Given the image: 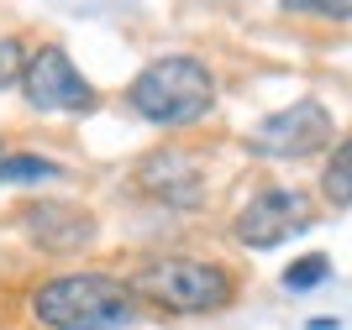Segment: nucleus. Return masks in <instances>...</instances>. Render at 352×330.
Masks as SVG:
<instances>
[{
    "label": "nucleus",
    "instance_id": "9",
    "mask_svg": "<svg viewBox=\"0 0 352 330\" xmlns=\"http://www.w3.org/2000/svg\"><path fill=\"white\" fill-rule=\"evenodd\" d=\"M326 278H331V262H326L321 252H310V257H300V262H289V268H284V288H289V294L321 288Z\"/></svg>",
    "mask_w": 352,
    "mask_h": 330
},
{
    "label": "nucleus",
    "instance_id": "3",
    "mask_svg": "<svg viewBox=\"0 0 352 330\" xmlns=\"http://www.w3.org/2000/svg\"><path fill=\"white\" fill-rule=\"evenodd\" d=\"M126 288H132V299H147V304H158V309H174V315H216V309H226L232 294H236V283H232L226 268L195 262V257L147 262Z\"/></svg>",
    "mask_w": 352,
    "mask_h": 330
},
{
    "label": "nucleus",
    "instance_id": "6",
    "mask_svg": "<svg viewBox=\"0 0 352 330\" xmlns=\"http://www.w3.org/2000/svg\"><path fill=\"white\" fill-rule=\"evenodd\" d=\"M310 220H316V210H310V200L300 194V189H263L258 200L242 204V215L232 220V231H236V241H242V246L268 252V246L300 236Z\"/></svg>",
    "mask_w": 352,
    "mask_h": 330
},
{
    "label": "nucleus",
    "instance_id": "11",
    "mask_svg": "<svg viewBox=\"0 0 352 330\" xmlns=\"http://www.w3.org/2000/svg\"><path fill=\"white\" fill-rule=\"evenodd\" d=\"M279 5L294 16H326V21H347L352 16V0H279Z\"/></svg>",
    "mask_w": 352,
    "mask_h": 330
},
{
    "label": "nucleus",
    "instance_id": "1",
    "mask_svg": "<svg viewBox=\"0 0 352 330\" xmlns=\"http://www.w3.org/2000/svg\"><path fill=\"white\" fill-rule=\"evenodd\" d=\"M32 315L47 330H121L132 325L137 299L111 273H58L47 283H37Z\"/></svg>",
    "mask_w": 352,
    "mask_h": 330
},
{
    "label": "nucleus",
    "instance_id": "10",
    "mask_svg": "<svg viewBox=\"0 0 352 330\" xmlns=\"http://www.w3.org/2000/svg\"><path fill=\"white\" fill-rule=\"evenodd\" d=\"M326 200L337 204V210H347V200H352V152H347V142H337V152H331V168H326Z\"/></svg>",
    "mask_w": 352,
    "mask_h": 330
},
{
    "label": "nucleus",
    "instance_id": "5",
    "mask_svg": "<svg viewBox=\"0 0 352 330\" xmlns=\"http://www.w3.org/2000/svg\"><path fill=\"white\" fill-rule=\"evenodd\" d=\"M21 95L32 110H89L95 105V84L74 69V58L63 47H37L21 69Z\"/></svg>",
    "mask_w": 352,
    "mask_h": 330
},
{
    "label": "nucleus",
    "instance_id": "12",
    "mask_svg": "<svg viewBox=\"0 0 352 330\" xmlns=\"http://www.w3.org/2000/svg\"><path fill=\"white\" fill-rule=\"evenodd\" d=\"M21 69H27V47L16 37H0V89L21 84Z\"/></svg>",
    "mask_w": 352,
    "mask_h": 330
},
{
    "label": "nucleus",
    "instance_id": "7",
    "mask_svg": "<svg viewBox=\"0 0 352 330\" xmlns=\"http://www.w3.org/2000/svg\"><path fill=\"white\" fill-rule=\"evenodd\" d=\"M142 184H153L158 194H174L179 204L195 194V184H200V173L190 168V158L184 152H153L147 158V168H142Z\"/></svg>",
    "mask_w": 352,
    "mask_h": 330
},
{
    "label": "nucleus",
    "instance_id": "4",
    "mask_svg": "<svg viewBox=\"0 0 352 330\" xmlns=\"http://www.w3.org/2000/svg\"><path fill=\"white\" fill-rule=\"evenodd\" d=\"M331 137H337V121H331V110H326L321 100H300L289 105V110L268 115L263 126L248 131V147L258 152V158H310V152H321V147H331Z\"/></svg>",
    "mask_w": 352,
    "mask_h": 330
},
{
    "label": "nucleus",
    "instance_id": "8",
    "mask_svg": "<svg viewBox=\"0 0 352 330\" xmlns=\"http://www.w3.org/2000/svg\"><path fill=\"white\" fill-rule=\"evenodd\" d=\"M27 178H58V163L37 158V152H16V158H0V184H27Z\"/></svg>",
    "mask_w": 352,
    "mask_h": 330
},
{
    "label": "nucleus",
    "instance_id": "2",
    "mask_svg": "<svg viewBox=\"0 0 352 330\" xmlns=\"http://www.w3.org/2000/svg\"><path fill=\"white\" fill-rule=\"evenodd\" d=\"M126 100L153 126H195L216 105V73L190 53H168V58H153L137 73Z\"/></svg>",
    "mask_w": 352,
    "mask_h": 330
}]
</instances>
